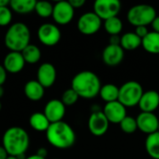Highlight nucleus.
<instances>
[{"label": "nucleus", "mask_w": 159, "mask_h": 159, "mask_svg": "<svg viewBox=\"0 0 159 159\" xmlns=\"http://www.w3.org/2000/svg\"><path fill=\"white\" fill-rule=\"evenodd\" d=\"M2 146L10 157H18L25 155L30 146L29 134L20 127H10L3 134Z\"/></svg>", "instance_id": "1"}, {"label": "nucleus", "mask_w": 159, "mask_h": 159, "mask_svg": "<svg viewBox=\"0 0 159 159\" xmlns=\"http://www.w3.org/2000/svg\"><path fill=\"white\" fill-rule=\"evenodd\" d=\"M72 89L77 93L79 98L90 100L100 94L102 83L100 77L91 71H82L77 73L72 79Z\"/></svg>", "instance_id": "2"}, {"label": "nucleus", "mask_w": 159, "mask_h": 159, "mask_svg": "<svg viewBox=\"0 0 159 159\" xmlns=\"http://www.w3.org/2000/svg\"><path fill=\"white\" fill-rule=\"evenodd\" d=\"M46 138L50 145L61 150L72 147L76 140L75 130L64 121L50 124L46 131Z\"/></svg>", "instance_id": "3"}, {"label": "nucleus", "mask_w": 159, "mask_h": 159, "mask_svg": "<svg viewBox=\"0 0 159 159\" xmlns=\"http://www.w3.org/2000/svg\"><path fill=\"white\" fill-rule=\"evenodd\" d=\"M31 41V32L29 27L20 21L12 23L7 30L4 37L6 48L10 51L21 52Z\"/></svg>", "instance_id": "4"}, {"label": "nucleus", "mask_w": 159, "mask_h": 159, "mask_svg": "<svg viewBox=\"0 0 159 159\" xmlns=\"http://www.w3.org/2000/svg\"><path fill=\"white\" fill-rule=\"evenodd\" d=\"M157 16V10L153 6L139 4L129 8L127 14V19L131 25L138 27L152 24Z\"/></svg>", "instance_id": "5"}, {"label": "nucleus", "mask_w": 159, "mask_h": 159, "mask_svg": "<svg viewBox=\"0 0 159 159\" xmlns=\"http://www.w3.org/2000/svg\"><path fill=\"white\" fill-rule=\"evenodd\" d=\"M142 85L137 81H128L119 88L118 102L126 108L134 107L139 104V102L143 94Z\"/></svg>", "instance_id": "6"}, {"label": "nucleus", "mask_w": 159, "mask_h": 159, "mask_svg": "<svg viewBox=\"0 0 159 159\" xmlns=\"http://www.w3.org/2000/svg\"><path fill=\"white\" fill-rule=\"evenodd\" d=\"M121 10V3L118 0H97L93 6V12L102 20L117 17Z\"/></svg>", "instance_id": "7"}, {"label": "nucleus", "mask_w": 159, "mask_h": 159, "mask_svg": "<svg viewBox=\"0 0 159 159\" xmlns=\"http://www.w3.org/2000/svg\"><path fill=\"white\" fill-rule=\"evenodd\" d=\"M102 25V20L93 11L82 14L77 20V29L85 35L96 34L101 29Z\"/></svg>", "instance_id": "8"}, {"label": "nucleus", "mask_w": 159, "mask_h": 159, "mask_svg": "<svg viewBox=\"0 0 159 159\" xmlns=\"http://www.w3.org/2000/svg\"><path fill=\"white\" fill-rule=\"evenodd\" d=\"M37 37L43 45L47 47H53L60 42L61 33L56 24L48 22L39 26L37 30Z\"/></svg>", "instance_id": "9"}, {"label": "nucleus", "mask_w": 159, "mask_h": 159, "mask_svg": "<svg viewBox=\"0 0 159 159\" xmlns=\"http://www.w3.org/2000/svg\"><path fill=\"white\" fill-rule=\"evenodd\" d=\"M75 16V8L70 5L69 1H59L53 5L52 18L59 25L69 24Z\"/></svg>", "instance_id": "10"}, {"label": "nucleus", "mask_w": 159, "mask_h": 159, "mask_svg": "<svg viewBox=\"0 0 159 159\" xmlns=\"http://www.w3.org/2000/svg\"><path fill=\"white\" fill-rule=\"evenodd\" d=\"M110 122L102 111H94L88 121V127L90 133L94 136L101 137L104 135L109 129Z\"/></svg>", "instance_id": "11"}, {"label": "nucleus", "mask_w": 159, "mask_h": 159, "mask_svg": "<svg viewBox=\"0 0 159 159\" xmlns=\"http://www.w3.org/2000/svg\"><path fill=\"white\" fill-rule=\"evenodd\" d=\"M44 115L48 119L50 124L62 121L65 113L66 106L62 103L61 100L53 99L48 101L44 108Z\"/></svg>", "instance_id": "12"}, {"label": "nucleus", "mask_w": 159, "mask_h": 159, "mask_svg": "<svg viewBox=\"0 0 159 159\" xmlns=\"http://www.w3.org/2000/svg\"><path fill=\"white\" fill-rule=\"evenodd\" d=\"M136 121L138 129L147 135L155 133L158 129L159 119L154 113L142 112L136 117Z\"/></svg>", "instance_id": "13"}, {"label": "nucleus", "mask_w": 159, "mask_h": 159, "mask_svg": "<svg viewBox=\"0 0 159 159\" xmlns=\"http://www.w3.org/2000/svg\"><path fill=\"white\" fill-rule=\"evenodd\" d=\"M37 81L45 88H50L54 85L57 78V71L55 66L50 62L42 63L36 73Z\"/></svg>", "instance_id": "14"}, {"label": "nucleus", "mask_w": 159, "mask_h": 159, "mask_svg": "<svg viewBox=\"0 0 159 159\" xmlns=\"http://www.w3.org/2000/svg\"><path fill=\"white\" fill-rule=\"evenodd\" d=\"M102 112L108 121L113 124H120L127 116V108L118 101L106 103Z\"/></svg>", "instance_id": "15"}, {"label": "nucleus", "mask_w": 159, "mask_h": 159, "mask_svg": "<svg viewBox=\"0 0 159 159\" xmlns=\"http://www.w3.org/2000/svg\"><path fill=\"white\" fill-rule=\"evenodd\" d=\"M125 56V50L121 46L108 45L104 48L102 51V61L108 66H116L122 62Z\"/></svg>", "instance_id": "16"}, {"label": "nucleus", "mask_w": 159, "mask_h": 159, "mask_svg": "<svg viewBox=\"0 0 159 159\" xmlns=\"http://www.w3.org/2000/svg\"><path fill=\"white\" fill-rule=\"evenodd\" d=\"M25 61L22 57L21 52L10 51L8 52L3 61V66L7 73L18 74L21 72L25 66Z\"/></svg>", "instance_id": "17"}, {"label": "nucleus", "mask_w": 159, "mask_h": 159, "mask_svg": "<svg viewBox=\"0 0 159 159\" xmlns=\"http://www.w3.org/2000/svg\"><path fill=\"white\" fill-rule=\"evenodd\" d=\"M138 105L142 112L154 113L159 107V93L157 90L144 91Z\"/></svg>", "instance_id": "18"}, {"label": "nucleus", "mask_w": 159, "mask_h": 159, "mask_svg": "<svg viewBox=\"0 0 159 159\" xmlns=\"http://www.w3.org/2000/svg\"><path fill=\"white\" fill-rule=\"evenodd\" d=\"M24 94L32 102H38L45 95V88L37 80H29L24 85Z\"/></svg>", "instance_id": "19"}, {"label": "nucleus", "mask_w": 159, "mask_h": 159, "mask_svg": "<svg viewBox=\"0 0 159 159\" xmlns=\"http://www.w3.org/2000/svg\"><path fill=\"white\" fill-rule=\"evenodd\" d=\"M29 124L34 130L39 132H46L48 127L50 126V122L46 117L44 113L40 112H35L33 115H31L29 118Z\"/></svg>", "instance_id": "20"}, {"label": "nucleus", "mask_w": 159, "mask_h": 159, "mask_svg": "<svg viewBox=\"0 0 159 159\" xmlns=\"http://www.w3.org/2000/svg\"><path fill=\"white\" fill-rule=\"evenodd\" d=\"M36 1L34 0H11L9 7L18 14H28L34 10Z\"/></svg>", "instance_id": "21"}, {"label": "nucleus", "mask_w": 159, "mask_h": 159, "mask_svg": "<svg viewBox=\"0 0 159 159\" xmlns=\"http://www.w3.org/2000/svg\"><path fill=\"white\" fill-rule=\"evenodd\" d=\"M142 47L150 54H159V34L157 32H149V34L143 38Z\"/></svg>", "instance_id": "22"}, {"label": "nucleus", "mask_w": 159, "mask_h": 159, "mask_svg": "<svg viewBox=\"0 0 159 159\" xmlns=\"http://www.w3.org/2000/svg\"><path fill=\"white\" fill-rule=\"evenodd\" d=\"M142 41L134 32H129L121 36L120 46L124 50H134L142 46Z\"/></svg>", "instance_id": "23"}, {"label": "nucleus", "mask_w": 159, "mask_h": 159, "mask_svg": "<svg viewBox=\"0 0 159 159\" xmlns=\"http://www.w3.org/2000/svg\"><path fill=\"white\" fill-rule=\"evenodd\" d=\"M145 149L148 156L153 159H159V132L157 131L147 135L145 140Z\"/></svg>", "instance_id": "24"}, {"label": "nucleus", "mask_w": 159, "mask_h": 159, "mask_svg": "<svg viewBox=\"0 0 159 159\" xmlns=\"http://www.w3.org/2000/svg\"><path fill=\"white\" fill-rule=\"evenodd\" d=\"M99 95L101 96L102 101H104L106 103L116 102V101H118L119 88L117 86H116L115 84L103 85V86H102Z\"/></svg>", "instance_id": "25"}, {"label": "nucleus", "mask_w": 159, "mask_h": 159, "mask_svg": "<svg viewBox=\"0 0 159 159\" xmlns=\"http://www.w3.org/2000/svg\"><path fill=\"white\" fill-rule=\"evenodd\" d=\"M22 57L26 63L29 64H34L38 62L41 59V50L40 48L33 44L28 45L22 51H21Z\"/></svg>", "instance_id": "26"}, {"label": "nucleus", "mask_w": 159, "mask_h": 159, "mask_svg": "<svg viewBox=\"0 0 159 159\" xmlns=\"http://www.w3.org/2000/svg\"><path fill=\"white\" fill-rule=\"evenodd\" d=\"M103 27L107 34L112 35H119L123 29V22L118 17H114L103 21Z\"/></svg>", "instance_id": "27"}, {"label": "nucleus", "mask_w": 159, "mask_h": 159, "mask_svg": "<svg viewBox=\"0 0 159 159\" xmlns=\"http://www.w3.org/2000/svg\"><path fill=\"white\" fill-rule=\"evenodd\" d=\"M34 11L40 18L43 19L52 17L53 5L48 1H37Z\"/></svg>", "instance_id": "28"}, {"label": "nucleus", "mask_w": 159, "mask_h": 159, "mask_svg": "<svg viewBox=\"0 0 159 159\" xmlns=\"http://www.w3.org/2000/svg\"><path fill=\"white\" fill-rule=\"evenodd\" d=\"M119 126H120L121 130L127 134H132L138 129L136 118H134L132 116H127L121 121Z\"/></svg>", "instance_id": "29"}, {"label": "nucleus", "mask_w": 159, "mask_h": 159, "mask_svg": "<svg viewBox=\"0 0 159 159\" xmlns=\"http://www.w3.org/2000/svg\"><path fill=\"white\" fill-rule=\"evenodd\" d=\"M79 96L77 95V93L71 88L66 89L61 96V102L65 106H72L74 104L76 103V102L78 101Z\"/></svg>", "instance_id": "30"}, {"label": "nucleus", "mask_w": 159, "mask_h": 159, "mask_svg": "<svg viewBox=\"0 0 159 159\" xmlns=\"http://www.w3.org/2000/svg\"><path fill=\"white\" fill-rule=\"evenodd\" d=\"M12 11L8 7H0V26L5 27L11 23L12 21Z\"/></svg>", "instance_id": "31"}, {"label": "nucleus", "mask_w": 159, "mask_h": 159, "mask_svg": "<svg viewBox=\"0 0 159 159\" xmlns=\"http://www.w3.org/2000/svg\"><path fill=\"white\" fill-rule=\"evenodd\" d=\"M135 34L140 37V38H144L148 34V29H147V26H138V27H135Z\"/></svg>", "instance_id": "32"}, {"label": "nucleus", "mask_w": 159, "mask_h": 159, "mask_svg": "<svg viewBox=\"0 0 159 159\" xmlns=\"http://www.w3.org/2000/svg\"><path fill=\"white\" fill-rule=\"evenodd\" d=\"M69 3H70V5L75 9V8H80V7H82L86 4V1H85V0H70Z\"/></svg>", "instance_id": "33"}, {"label": "nucleus", "mask_w": 159, "mask_h": 159, "mask_svg": "<svg viewBox=\"0 0 159 159\" xmlns=\"http://www.w3.org/2000/svg\"><path fill=\"white\" fill-rule=\"evenodd\" d=\"M7 71L5 70L3 64H0V86H3L7 80Z\"/></svg>", "instance_id": "34"}, {"label": "nucleus", "mask_w": 159, "mask_h": 159, "mask_svg": "<svg viewBox=\"0 0 159 159\" xmlns=\"http://www.w3.org/2000/svg\"><path fill=\"white\" fill-rule=\"evenodd\" d=\"M120 42H121V36L119 35H112L110 37V45L120 46Z\"/></svg>", "instance_id": "35"}, {"label": "nucleus", "mask_w": 159, "mask_h": 159, "mask_svg": "<svg viewBox=\"0 0 159 159\" xmlns=\"http://www.w3.org/2000/svg\"><path fill=\"white\" fill-rule=\"evenodd\" d=\"M48 150L45 148V147H40L37 151H36V155L40 157H43V158H46L48 157Z\"/></svg>", "instance_id": "36"}, {"label": "nucleus", "mask_w": 159, "mask_h": 159, "mask_svg": "<svg viewBox=\"0 0 159 159\" xmlns=\"http://www.w3.org/2000/svg\"><path fill=\"white\" fill-rule=\"evenodd\" d=\"M152 27L154 32H157L159 34V16H157L155 18V20L152 22Z\"/></svg>", "instance_id": "37"}, {"label": "nucleus", "mask_w": 159, "mask_h": 159, "mask_svg": "<svg viewBox=\"0 0 159 159\" xmlns=\"http://www.w3.org/2000/svg\"><path fill=\"white\" fill-rule=\"evenodd\" d=\"M7 157H8L7 153L6 152L4 147L2 145H0V159H7Z\"/></svg>", "instance_id": "38"}, {"label": "nucleus", "mask_w": 159, "mask_h": 159, "mask_svg": "<svg viewBox=\"0 0 159 159\" xmlns=\"http://www.w3.org/2000/svg\"><path fill=\"white\" fill-rule=\"evenodd\" d=\"M9 2L8 0H0V7H8L9 6Z\"/></svg>", "instance_id": "39"}, {"label": "nucleus", "mask_w": 159, "mask_h": 159, "mask_svg": "<svg viewBox=\"0 0 159 159\" xmlns=\"http://www.w3.org/2000/svg\"><path fill=\"white\" fill-rule=\"evenodd\" d=\"M25 159H46V158H43V157H38L36 154L35 155H32V156H29V157H27Z\"/></svg>", "instance_id": "40"}, {"label": "nucleus", "mask_w": 159, "mask_h": 159, "mask_svg": "<svg viewBox=\"0 0 159 159\" xmlns=\"http://www.w3.org/2000/svg\"><path fill=\"white\" fill-rule=\"evenodd\" d=\"M4 93H5L4 88H3V86H0V99L4 96Z\"/></svg>", "instance_id": "41"}, {"label": "nucleus", "mask_w": 159, "mask_h": 159, "mask_svg": "<svg viewBox=\"0 0 159 159\" xmlns=\"http://www.w3.org/2000/svg\"><path fill=\"white\" fill-rule=\"evenodd\" d=\"M7 159H18L17 157H10V156H8Z\"/></svg>", "instance_id": "42"}, {"label": "nucleus", "mask_w": 159, "mask_h": 159, "mask_svg": "<svg viewBox=\"0 0 159 159\" xmlns=\"http://www.w3.org/2000/svg\"><path fill=\"white\" fill-rule=\"evenodd\" d=\"M1 109H2V103H1V102H0V111H1Z\"/></svg>", "instance_id": "43"}, {"label": "nucleus", "mask_w": 159, "mask_h": 159, "mask_svg": "<svg viewBox=\"0 0 159 159\" xmlns=\"http://www.w3.org/2000/svg\"><path fill=\"white\" fill-rule=\"evenodd\" d=\"M157 131H158V132H159V124H158V129H157Z\"/></svg>", "instance_id": "44"}]
</instances>
